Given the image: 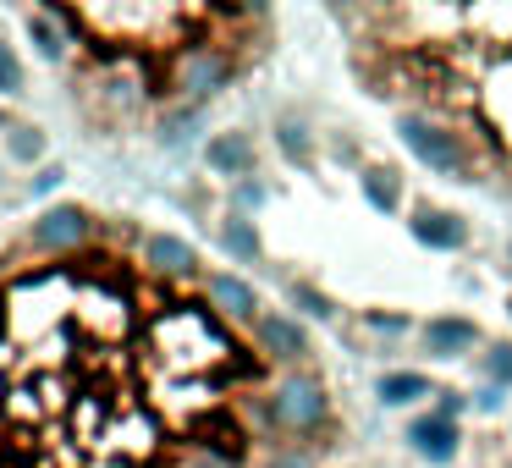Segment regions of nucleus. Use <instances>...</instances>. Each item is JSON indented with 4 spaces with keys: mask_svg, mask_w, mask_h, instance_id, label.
Returning a JSON list of instances; mask_svg holds the SVG:
<instances>
[{
    "mask_svg": "<svg viewBox=\"0 0 512 468\" xmlns=\"http://www.w3.org/2000/svg\"><path fill=\"white\" fill-rule=\"evenodd\" d=\"M144 254L0 287V468H303L336 424L309 342Z\"/></svg>",
    "mask_w": 512,
    "mask_h": 468,
    "instance_id": "f257e3e1",
    "label": "nucleus"
},
{
    "mask_svg": "<svg viewBox=\"0 0 512 468\" xmlns=\"http://www.w3.org/2000/svg\"><path fill=\"white\" fill-rule=\"evenodd\" d=\"M336 23L413 155L512 204V6H353Z\"/></svg>",
    "mask_w": 512,
    "mask_h": 468,
    "instance_id": "f03ea898",
    "label": "nucleus"
},
{
    "mask_svg": "<svg viewBox=\"0 0 512 468\" xmlns=\"http://www.w3.org/2000/svg\"><path fill=\"white\" fill-rule=\"evenodd\" d=\"M83 237H89V215L72 210V204H61V210L39 215L34 232H28V243H34L39 254H67V248H78Z\"/></svg>",
    "mask_w": 512,
    "mask_h": 468,
    "instance_id": "7ed1b4c3",
    "label": "nucleus"
},
{
    "mask_svg": "<svg viewBox=\"0 0 512 468\" xmlns=\"http://www.w3.org/2000/svg\"><path fill=\"white\" fill-rule=\"evenodd\" d=\"M28 34H34V45H39V56H50V61H61V34H56V23H50L45 12H28Z\"/></svg>",
    "mask_w": 512,
    "mask_h": 468,
    "instance_id": "20e7f679",
    "label": "nucleus"
},
{
    "mask_svg": "<svg viewBox=\"0 0 512 468\" xmlns=\"http://www.w3.org/2000/svg\"><path fill=\"white\" fill-rule=\"evenodd\" d=\"M23 89V67H17V56L6 45H0V94H17Z\"/></svg>",
    "mask_w": 512,
    "mask_h": 468,
    "instance_id": "39448f33",
    "label": "nucleus"
},
{
    "mask_svg": "<svg viewBox=\"0 0 512 468\" xmlns=\"http://www.w3.org/2000/svg\"><path fill=\"white\" fill-rule=\"evenodd\" d=\"M12 149L17 155H39V133L34 127H12Z\"/></svg>",
    "mask_w": 512,
    "mask_h": 468,
    "instance_id": "423d86ee",
    "label": "nucleus"
}]
</instances>
